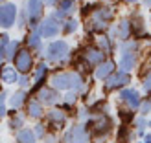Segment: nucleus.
Returning a JSON list of instances; mask_svg holds the SVG:
<instances>
[{"mask_svg": "<svg viewBox=\"0 0 151 143\" xmlns=\"http://www.w3.org/2000/svg\"><path fill=\"white\" fill-rule=\"evenodd\" d=\"M68 53V46H66V42L63 41H57V42H52L48 50H46V55L50 61H63Z\"/></svg>", "mask_w": 151, "mask_h": 143, "instance_id": "nucleus-1", "label": "nucleus"}, {"mask_svg": "<svg viewBox=\"0 0 151 143\" xmlns=\"http://www.w3.org/2000/svg\"><path fill=\"white\" fill-rule=\"evenodd\" d=\"M15 17H17V7H15L13 4H4V6H0V24H2L4 28L13 26Z\"/></svg>", "mask_w": 151, "mask_h": 143, "instance_id": "nucleus-2", "label": "nucleus"}, {"mask_svg": "<svg viewBox=\"0 0 151 143\" xmlns=\"http://www.w3.org/2000/svg\"><path fill=\"white\" fill-rule=\"evenodd\" d=\"M32 64H33V59H32V53H29V51L22 50V51H19V55H15V66L19 68V72L26 73L29 68H32Z\"/></svg>", "mask_w": 151, "mask_h": 143, "instance_id": "nucleus-3", "label": "nucleus"}, {"mask_svg": "<svg viewBox=\"0 0 151 143\" xmlns=\"http://www.w3.org/2000/svg\"><path fill=\"white\" fill-rule=\"evenodd\" d=\"M125 83H129V75H127L125 72H120V73H116V75H112V77L107 79V83H105V90H112L116 86L125 85Z\"/></svg>", "mask_w": 151, "mask_h": 143, "instance_id": "nucleus-4", "label": "nucleus"}, {"mask_svg": "<svg viewBox=\"0 0 151 143\" xmlns=\"http://www.w3.org/2000/svg\"><path fill=\"white\" fill-rule=\"evenodd\" d=\"M42 15V2L41 0H29L28 2V17L32 22H37Z\"/></svg>", "mask_w": 151, "mask_h": 143, "instance_id": "nucleus-5", "label": "nucleus"}, {"mask_svg": "<svg viewBox=\"0 0 151 143\" xmlns=\"http://www.w3.org/2000/svg\"><path fill=\"white\" fill-rule=\"evenodd\" d=\"M52 85L55 88H70L72 86V73H55L54 77H52Z\"/></svg>", "mask_w": 151, "mask_h": 143, "instance_id": "nucleus-6", "label": "nucleus"}, {"mask_svg": "<svg viewBox=\"0 0 151 143\" xmlns=\"http://www.w3.org/2000/svg\"><path fill=\"white\" fill-rule=\"evenodd\" d=\"M92 130L96 134H107L111 130V119L107 116H101L100 119H96V121L92 123Z\"/></svg>", "mask_w": 151, "mask_h": 143, "instance_id": "nucleus-7", "label": "nucleus"}, {"mask_svg": "<svg viewBox=\"0 0 151 143\" xmlns=\"http://www.w3.org/2000/svg\"><path fill=\"white\" fill-rule=\"evenodd\" d=\"M120 97H122V101H125L129 107H138L140 105V95H138V92L137 90H124L122 94H120Z\"/></svg>", "mask_w": 151, "mask_h": 143, "instance_id": "nucleus-8", "label": "nucleus"}, {"mask_svg": "<svg viewBox=\"0 0 151 143\" xmlns=\"http://www.w3.org/2000/svg\"><path fill=\"white\" fill-rule=\"evenodd\" d=\"M134 63H137V55H134V53H131V51H125V53H122L120 66H122V70H124L125 73L134 68Z\"/></svg>", "mask_w": 151, "mask_h": 143, "instance_id": "nucleus-9", "label": "nucleus"}, {"mask_svg": "<svg viewBox=\"0 0 151 143\" xmlns=\"http://www.w3.org/2000/svg\"><path fill=\"white\" fill-rule=\"evenodd\" d=\"M41 33H42L44 37H55V35L59 33V24H57L54 18H50V20H46V22L41 26Z\"/></svg>", "mask_w": 151, "mask_h": 143, "instance_id": "nucleus-10", "label": "nucleus"}, {"mask_svg": "<svg viewBox=\"0 0 151 143\" xmlns=\"http://www.w3.org/2000/svg\"><path fill=\"white\" fill-rule=\"evenodd\" d=\"M85 138H87L85 129L81 125H78V127H72V130L65 136V141H83Z\"/></svg>", "mask_w": 151, "mask_h": 143, "instance_id": "nucleus-11", "label": "nucleus"}, {"mask_svg": "<svg viewBox=\"0 0 151 143\" xmlns=\"http://www.w3.org/2000/svg\"><path fill=\"white\" fill-rule=\"evenodd\" d=\"M83 55H85V59H87V63H88V64H98V63H101V61H103V51L94 50V48H87Z\"/></svg>", "mask_w": 151, "mask_h": 143, "instance_id": "nucleus-12", "label": "nucleus"}, {"mask_svg": "<svg viewBox=\"0 0 151 143\" xmlns=\"http://www.w3.org/2000/svg\"><path fill=\"white\" fill-rule=\"evenodd\" d=\"M39 97H41V101H42V103H48V105H52V103H55V101H57L55 92H54V90H50V88H42L41 92H39Z\"/></svg>", "mask_w": 151, "mask_h": 143, "instance_id": "nucleus-13", "label": "nucleus"}, {"mask_svg": "<svg viewBox=\"0 0 151 143\" xmlns=\"http://www.w3.org/2000/svg\"><path fill=\"white\" fill-rule=\"evenodd\" d=\"M0 79H2V83H15L17 81V73H15L13 68H2V72H0Z\"/></svg>", "mask_w": 151, "mask_h": 143, "instance_id": "nucleus-14", "label": "nucleus"}, {"mask_svg": "<svg viewBox=\"0 0 151 143\" xmlns=\"http://www.w3.org/2000/svg\"><path fill=\"white\" fill-rule=\"evenodd\" d=\"M48 119H50V123H54L57 127H63V123H65V116L61 110H52L48 114Z\"/></svg>", "mask_w": 151, "mask_h": 143, "instance_id": "nucleus-15", "label": "nucleus"}, {"mask_svg": "<svg viewBox=\"0 0 151 143\" xmlns=\"http://www.w3.org/2000/svg\"><path fill=\"white\" fill-rule=\"evenodd\" d=\"M112 68H114V64H112L111 61H107L105 64H101L100 68L96 70V77H100V79H103V77H107V75L112 72Z\"/></svg>", "mask_w": 151, "mask_h": 143, "instance_id": "nucleus-16", "label": "nucleus"}, {"mask_svg": "<svg viewBox=\"0 0 151 143\" xmlns=\"http://www.w3.org/2000/svg\"><path fill=\"white\" fill-rule=\"evenodd\" d=\"M19 143H35V134L32 130H22L19 134Z\"/></svg>", "mask_w": 151, "mask_h": 143, "instance_id": "nucleus-17", "label": "nucleus"}, {"mask_svg": "<svg viewBox=\"0 0 151 143\" xmlns=\"http://www.w3.org/2000/svg\"><path fill=\"white\" fill-rule=\"evenodd\" d=\"M28 112H29V116H32V117H39L42 114L41 103L39 101H32V103H29V107H28Z\"/></svg>", "mask_w": 151, "mask_h": 143, "instance_id": "nucleus-18", "label": "nucleus"}, {"mask_svg": "<svg viewBox=\"0 0 151 143\" xmlns=\"http://www.w3.org/2000/svg\"><path fill=\"white\" fill-rule=\"evenodd\" d=\"M74 0H61V4H59V11L57 15H63V13H70V11H74Z\"/></svg>", "mask_w": 151, "mask_h": 143, "instance_id": "nucleus-19", "label": "nucleus"}, {"mask_svg": "<svg viewBox=\"0 0 151 143\" xmlns=\"http://www.w3.org/2000/svg\"><path fill=\"white\" fill-rule=\"evenodd\" d=\"M118 35H120V39H127V35H129V22H120V26H118Z\"/></svg>", "mask_w": 151, "mask_h": 143, "instance_id": "nucleus-20", "label": "nucleus"}, {"mask_svg": "<svg viewBox=\"0 0 151 143\" xmlns=\"http://www.w3.org/2000/svg\"><path fill=\"white\" fill-rule=\"evenodd\" d=\"M44 73H46V66H44V64H39V68H37V72H35V85H41Z\"/></svg>", "mask_w": 151, "mask_h": 143, "instance_id": "nucleus-21", "label": "nucleus"}, {"mask_svg": "<svg viewBox=\"0 0 151 143\" xmlns=\"http://www.w3.org/2000/svg\"><path fill=\"white\" fill-rule=\"evenodd\" d=\"M24 92H17V94H15L13 95V99H11V105H13V107L15 108H17V107H20V105H22V101H24Z\"/></svg>", "mask_w": 151, "mask_h": 143, "instance_id": "nucleus-22", "label": "nucleus"}, {"mask_svg": "<svg viewBox=\"0 0 151 143\" xmlns=\"http://www.w3.org/2000/svg\"><path fill=\"white\" fill-rule=\"evenodd\" d=\"M72 86H74L76 90H79V88L83 86V79H81V75L72 73Z\"/></svg>", "mask_w": 151, "mask_h": 143, "instance_id": "nucleus-23", "label": "nucleus"}, {"mask_svg": "<svg viewBox=\"0 0 151 143\" xmlns=\"http://www.w3.org/2000/svg\"><path fill=\"white\" fill-rule=\"evenodd\" d=\"M15 51H17V42H11L9 46H7V50H6V57H15Z\"/></svg>", "mask_w": 151, "mask_h": 143, "instance_id": "nucleus-24", "label": "nucleus"}, {"mask_svg": "<svg viewBox=\"0 0 151 143\" xmlns=\"http://www.w3.org/2000/svg\"><path fill=\"white\" fill-rule=\"evenodd\" d=\"M28 44H29V46H39V35H37V33H32V35H29L28 37Z\"/></svg>", "mask_w": 151, "mask_h": 143, "instance_id": "nucleus-25", "label": "nucleus"}, {"mask_svg": "<svg viewBox=\"0 0 151 143\" xmlns=\"http://www.w3.org/2000/svg\"><path fill=\"white\" fill-rule=\"evenodd\" d=\"M144 33V26H142V20L134 18V35H142Z\"/></svg>", "mask_w": 151, "mask_h": 143, "instance_id": "nucleus-26", "label": "nucleus"}, {"mask_svg": "<svg viewBox=\"0 0 151 143\" xmlns=\"http://www.w3.org/2000/svg\"><path fill=\"white\" fill-rule=\"evenodd\" d=\"M129 139V132H127V127H122V130H120V143H127Z\"/></svg>", "mask_w": 151, "mask_h": 143, "instance_id": "nucleus-27", "label": "nucleus"}, {"mask_svg": "<svg viewBox=\"0 0 151 143\" xmlns=\"http://www.w3.org/2000/svg\"><path fill=\"white\" fill-rule=\"evenodd\" d=\"M6 50H7V37H4L2 42H0V57H6Z\"/></svg>", "mask_w": 151, "mask_h": 143, "instance_id": "nucleus-28", "label": "nucleus"}, {"mask_svg": "<svg viewBox=\"0 0 151 143\" xmlns=\"http://www.w3.org/2000/svg\"><path fill=\"white\" fill-rule=\"evenodd\" d=\"M76 28H78V22H74V20H68V22H66V26H65V31H66V33H72Z\"/></svg>", "mask_w": 151, "mask_h": 143, "instance_id": "nucleus-29", "label": "nucleus"}, {"mask_svg": "<svg viewBox=\"0 0 151 143\" xmlns=\"http://www.w3.org/2000/svg\"><path fill=\"white\" fill-rule=\"evenodd\" d=\"M6 114V95L0 94V117Z\"/></svg>", "mask_w": 151, "mask_h": 143, "instance_id": "nucleus-30", "label": "nucleus"}, {"mask_svg": "<svg viewBox=\"0 0 151 143\" xmlns=\"http://www.w3.org/2000/svg\"><path fill=\"white\" fill-rule=\"evenodd\" d=\"M149 108H151V101H149V99H146L144 103H142V107H140L142 114H147V112H149Z\"/></svg>", "mask_w": 151, "mask_h": 143, "instance_id": "nucleus-31", "label": "nucleus"}, {"mask_svg": "<svg viewBox=\"0 0 151 143\" xmlns=\"http://www.w3.org/2000/svg\"><path fill=\"white\" fill-rule=\"evenodd\" d=\"M22 121H24V119H22V116H15L13 121H11V127H20Z\"/></svg>", "mask_w": 151, "mask_h": 143, "instance_id": "nucleus-32", "label": "nucleus"}, {"mask_svg": "<svg viewBox=\"0 0 151 143\" xmlns=\"http://www.w3.org/2000/svg\"><path fill=\"white\" fill-rule=\"evenodd\" d=\"M144 88H146V90H151V73H147V77H146V81H144Z\"/></svg>", "mask_w": 151, "mask_h": 143, "instance_id": "nucleus-33", "label": "nucleus"}, {"mask_svg": "<svg viewBox=\"0 0 151 143\" xmlns=\"http://www.w3.org/2000/svg\"><path fill=\"white\" fill-rule=\"evenodd\" d=\"M144 125H146V121H144V119H138V134H142V132H144Z\"/></svg>", "mask_w": 151, "mask_h": 143, "instance_id": "nucleus-34", "label": "nucleus"}, {"mask_svg": "<svg viewBox=\"0 0 151 143\" xmlns=\"http://www.w3.org/2000/svg\"><path fill=\"white\" fill-rule=\"evenodd\" d=\"M101 48L109 51V50H111V44H109V41H105V39H101Z\"/></svg>", "mask_w": 151, "mask_h": 143, "instance_id": "nucleus-35", "label": "nucleus"}, {"mask_svg": "<svg viewBox=\"0 0 151 143\" xmlns=\"http://www.w3.org/2000/svg\"><path fill=\"white\" fill-rule=\"evenodd\" d=\"M74 97H76L74 94H68V95H66V103H72V101H74Z\"/></svg>", "mask_w": 151, "mask_h": 143, "instance_id": "nucleus-36", "label": "nucleus"}, {"mask_svg": "<svg viewBox=\"0 0 151 143\" xmlns=\"http://www.w3.org/2000/svg\"><path fill=\"white\" fill-rule=\"evenodd\" d=\"M19 83H20L22 86H24V85H28V79H26V77H20V81H19Z\"/></svg>", "mask_w": 151, "mask_h": 143, "instance_id": "nucleus-37", "label": "nucleus"}, {"mask_svg": "<svg viewBox=\"0 0 151 143\" xmlns=\"http://www.w3.org/2000/svg\"><path fill=\"white\" fill-rule=\"evenodd\" d=\"M142 143H151V134H149V136H146V139L142 141Z\"/></svg>", "mask_w": 151, "mask_h": 143, "instance_id": "nucleus-38", "label": "nucleus"}, {"mask_svg": "<svg viewBox=\"0 0 151 143\" xmlns=\"http://www.w3.org/2000/svg\"><path fill=\"white\" fill-rule=\"evenodd\" d=\"M44 2H48V4H54V2H55V0H44Z\"/></svg>", "mask_w": 151, "mask_h": 143, "instance_id": "nucleus-39", "label": "nucleus"}, {"mask_svg": "<svg viewBox=\"0 0 151 143\" xmlns=\"http://www.w3.org/2000/svg\"><path fill=\"white\" fill-rule=\"evenodd\" d=\"M127 2H134V0H127Z\"/></svg>", "mask_w": 151, "mask_h": 143, "instance_id": "nucleus-40", "label": "nucleus"}]
</instances>
